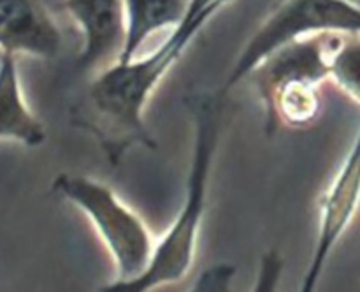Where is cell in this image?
<instances>
[{"instance_id": "6da1fadb", "label": "cell", "mask_w": 360, "mask_h": 292, "mask_svg": "<svg viewBox=\"0 0 360 292\" xmlns=\"http://www.w3.org/2000/svg\"><path fill=\"white\" fill-rule=\"evenodd\" d=\"M229 2L190 0L183 20L155 51L98 72L88 88L86 102L74 115V123L95 137L111 164H120L134 146L157 148L144 122L148 102L207 21Z\"/></svg>"}, {"instance_id": "7a4b0ae2", "label": "cell", "mask_w": 360, "mask_h": 292, "mask_svg": "<svg viewBox=\"0 0 360 292\" xmlns=\"http://www.w3.org/2000/svg\"><path fill=\"white\" fill-rule=\"evenodd\" d=\"M221 95L197 94L186 99L193 123L192 155L186 174L185 199L164 236L157 239L143 274L129 281L102 284L97 292H151L185 280L199 250L200 231L207 210L211 172L221 137Z\"/></svg>"}, {"instance_id": "3957f363", "label": "cell", "mask_w": 360, "mask_h": 292, "mask_svg": "<svg viewBox=\"0 0 360 292\" xmlns=\"http://www.w3.org/2000/svg\"><path fill=\"white\" fill-rule=\"evenodd\" d=\"M313 35L267 56L252 74L266 109V132L306 129L322 111V87L329 81V39Z\"/></svg>"}, {"instance_id": "277c9868", "label": "cell", "mask_w": 360, "mask_h": 292, "mask_svg": "<svg viewBox=\"0 0 360 292\" xmlns=\"http://www.w3.org/2000/svg\"><path fill=\"white\" fill-rule=\"evenodd\" d=\"M53 193L86 215L115 264V280L129 281L144 273L157 239L146 222L111 186L77 172H58Z\"/></svg>"}, {"instance_id": "5b68a950", "label": "cell", "mask_w": 360, "mask_h": 292, "mask_svg": "<svg viewBox=\"0 0 360 292\" xmlns=\"http://www.w3.org/2000/svg\"><path fill=\"white\" fill-rule=\"evenodd\" d=\"M323 34H360V6L352 0H283L248 39L218 94L227 95L283 46Z\"/></svg>"}, {"instance_id": "8992f818", "label": "cell", "mask_w": 360, "mask_h": 292, "mask_svg": "<svg viewBox=\"0 0 360 292\" xmlns=\"http://www.w3.org/2000/svg\"><path fill=\"white\" fill-rule=\"evenodd\" d=\"M62 9L83 35L77 69L102 72L120 62L127 39L125 0H62Z\"/></svg>"}, {"instance_id": "52a82bcc", "label": "cell", "mask_w": 360, "mask_h": 292, "mask_svg": "<svg viewBox=\"0 0 360 292\" xmlns=\"http://www.w3.org/2000/svg\"><path fill=\"white\" fill-rule=\"evenodd\" d=\"M62 34L41 0H0V53L55 58Z\"/></svg>"}, {"instance_id": "ba28073f", "label": "cell", "mask_w": 360, "mask_h": 292, "mask_svg": "<svg viewBox=\"0 0 360 292\" xmlns=\"http://www.w3.org/2000/svg\"><path fill=\"white\" fill-rule=\"evenodd\" d=\"M0 141H16L30 148L46 141V127L27 104L18 56L11 53H0Z\"/></svg>"}, {"instance_id": "9c48e42d", "label": "cell", "mask_w": 360, "mask_h": 292, "mask_svg": "<svg viewBox=\"0 0 360 292\" xmlns=\"http://www.w3.org/2000/svg\"><path fill=\"white\" fill-rule=\"evenodd\" d=\"M188 2L190 0H125L127 39L118 63L137 58L144 42L158 32L178 27Z\"/></svg>"}, {"instance_id": "30bf717a", "label": "cell", "mask_w": 360, "mask_h": 292, "mask_svg": "<svg viewBox=\"0 0 360 292\" xmlns=\"http://www.w3.org/2000/svg\"><path fill=\"white\" fill-rule=\"evenodd\" d=\"M238 267L231 262H214L199 273L186 292H234Z\"/></svg>"}, {"instance_id": "8fae6325", "label": "cell", "mask_w": 360, "mask_h": 292, "mask_svg": "<svg viewBox=\"0 0 360 292\" xmlns=\"http://www.w3.org/2000/svg\"><path fill=\"white\" fill-rule=\"evenodd\" d=\"M285 271V259L278 250H267L259 260L255 284L250 292H278Z\"/></svg>"}]
</instances>
